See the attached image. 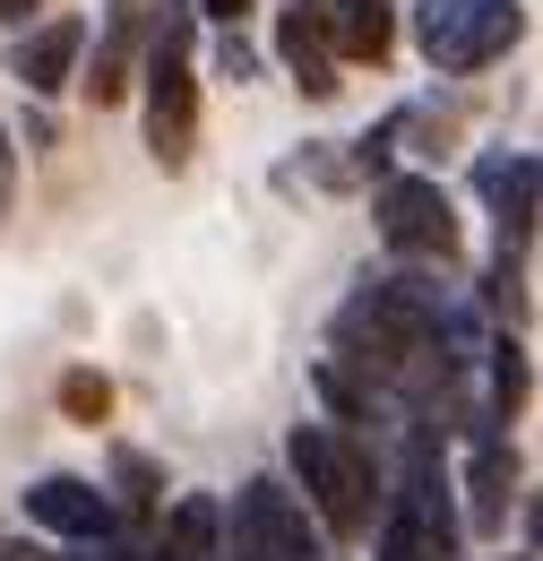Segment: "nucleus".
I'll return each instance as SVG.
<instances>
[{"label":"nucleus","instance_id":"18","mask_svg":"<svg viewBox=\"0 0 543 561\" xmlns=\"http://www.w3.org/2000/svg\"><path fill=\"white\" fill-rule=\"evenodd\" d=\"M207 18H216V26H233V18H242V9H251V0H199Z\"/></svg>","mask_w":543,"mask_h":561},{"label":"nucleus","instance_id":"7","mask_svg":"<svg viewBox=\"0 0 543 561\" xmlns=\"http://www.w3.org/2000/svg\"><path fill=\"white\" fill-rule=\"evenodd\" d=\"M147 26H155V9H147V0H113V9H104L95 61L78 70L86 104H122V95H130V78H138V53H147Z\"/></svg>","mask_w":543,"mask_h":561},{"label":"nucleus","instance_id":"16","mask_svg":"<svg viewBox=\"0 0 543 561\" xmlns=\"http://www.w3.org/2000/svg\"><path fill=\"white\" fill-rule=\"evenodd\" d=\"M9 199H18V147H9V130H0V216H9Z\"/></svg>","mask_w":543,"mask_h":561},{"label":"nucleus","instance_id":"11","mask_svg":"<svg viewBox=\"0 0 543 561\" xmlns=\"http://www.w3.org/2000/svg\"><path fill=\"white\" fill-rule=\"evenodd\" d=\"M276 53H285V70L293 87L311 95V104H328L345 78H337V53H328V35H320V9L311 0H285V18H276Z\"/></svg>","mask_w":543,"mask_h":561},{"label":"nucleus","instance_id":"3","mask_svg":"<svg viewBox=\"0 0 543 561\" xmlns=\"http://www.w3.org/2000/svg\"><path fill=\"white\" fill-rule=\"evenodd\" d=\"M371 561H458V510H449V467H440L431 423H406V467H397V484H380Z\"/></svg>","mask_w":543,"mask_h":561},{"label":"nucleus","instance_id":"6","mask_svg":"<svg viewBox=\"0 0 543 561\" xmlns=\"http://www.w3.org/2000/svg\"><path fill=\"white\" fill-rule=\"evenodd\" d=\"M26 518L44 527V536H61V545H104L122 518H113V492L86 484V476H35L26 484Z\"/></svg>","mask_w":543,"mask_h":561},{"label":"nucleus","instance_id":"19","mask_svg":"<svg viewBox=\"0 0 543 561\" xmlns=\"http://www.w3.org/2000/svg\"><path fill=\"white\" fill-rule=\"evenodd\" d=\"M26 9H35V0H0V26H26Z\"/></svg>","mask_w":543,"mask_h":561},{"label":"nucleus","instance_id":"21","mask_svg":"<svg viewBox=\"0 0 543 561\" xmlns=\"http://www.w3.org/2000/svg\"><path fill=\"white\" fill-rule=\"evenodd\" d=\"M509 561H535V553H509Z\"/></svg>","mask_w":543,"mask_h":561},{"label":"nucleus","instance_id":"1","mask_svg":"<svg viewBox=\"0 0 543 561\" xmlns=\"http://www.w3.org/2000/svg\"><path fill=\"white\" fill-rule=\"evenodd\" d=\"M285 484L320 518L328 545H362L371 510H380V467L362 458V440L345 423H293L285 432Z\"/></svg>","mask_w":543,"mask_h":561},{"label":"nucleus","instance_id":"9","mask_svg":"<svg viewBox=\"0 0 543 561\" xmlns=\"http://www.w3.org/2000/svg\"><path fill=\"white\" fill-rule=\"evenodd\" d=\"M78 53H86V26H78V18L18 26V87H26V95H61V87H78Z\"/></svg>","mask_w":543,"mask_h":561},{"label":"nucleus","instance_id":"13","mask_svg":"<svg viewBox=\"0 0 543 561\" xmlns=\"http://www.w3.org/2000/svg\"><path fill=\"white\" fill-rule=\"evenodd\" d=\"M104 492H122L113 518H155V510H164V467H155L147 449H113V484Z\"/></svg>","mask_w":543,"mask_h":561},{"label":"nucleus","instance_id":"8","mask_svg":"<svg viewBox=\"0 0 543 561\" xmlns=\"http://www.w3.org/2000/svg\"><path fill=\"white\" fill-rule=\"evenodd\" d=\"M320 9V35L337 61H389L397 53V0H311Z\"/></svg>","mask_w":543,"mask_h":561},{"label":"nucleus","instance_id":"4","mask_svg":"<svg viewBox=\"0 0 543 561\" xmlns=\"http://www.w3.org/2000/svg\"><path fill=\"white\" fill-rule=\"evenodd\" d=\"M414 35H423V61L440 78H475V70L518 53L527 0H423L414 9Z\"/></svg>","mask_w":543,"mask_h":561},{"label":"nucleus","instance_id":"15","mask_svg":"<svg viewBox=\"0 0 543 561\" xmlns=\"http://www.w3.org/2000/svg\"><path fill=\"white\" fill-rule=\"evenodd\" d=\"M216 70H224V78H233V87H242V78L259 70V53H251V44H242V35L224 26V44H216Z\"/></svg>","mask_w":543,"mask_h":561},{"label":"nucleus","instance_id":"5","mask_svg":"<svg viewBox=\"0 0 543 561\" xmlns=\"http://www.w3.org/2000/svg\"><path fill=\"white\" fill-rule=\"evenodd\" d=\"M371 216H380V242H389L397 260H431V268L458 260V199H449L431 173H380Z\"/></svg>","mask_w":543,"mask_h":561},{"label":"nucleus","instance_id":"20","mask_svg":"<svg viewBox=\"0 0 543 561\" xmlns=\"http://www.w3.org/2000/svg\"><path fill=\"white\" fill-rule=\"evenodd\" d=\"M0 561H44V553L35 545H0Z\"/></svg>","mask_w":543,"mask_h":561},{"label":"nucleus","instance_id":"12","mask_svg":"<svg viewBox=\"0 0 543 561\" xmlns=\"http://www.w3.org/2000/svg\"><path fill=\"white\" fill-rule=\"evenodd\" d=\"M164 518V545L147 561H224V501L216 492H182L173 510H155Z\"/></svg>","mask_w":543,"mask_h":561},{"label":"nucleus","instance_id":"10","mask_svg":"<svg viewBox=\"0 0 543 561\" xmlns=\"http://www.w3.org/2000/svg\"><path fill=\"white\" fill-rule=\"evenodd\" d=\"M518 484H527V467H518L509 432H500V440H475V458H466V527H475V536H500Z\"/></svg>","mask_w":543,"mask_h":561},{"label":"nucleus","instance_id":"2","mask_svg":"<svg viewBox=\"0 0 543 561\" xmlns=\"http://www.w3.org/2000/svg\"><path fill=\"white\" fill-rule=\"evenodd\" d=\"M138 78H147V156L164 173H182L199 156V26H190V0L155 9Z\"/></svg>","mask_w":543,"mask_h":561},{"label":"nucleus","instance_id":"17","mask_svg":"<svg viewBox=\"0 0 543 561\" xmlns=\"http://www.w3.org/2000/svg\"><path fill=\"white\" fill-rule=\"evenodd\" d=\"M86 561H147V553H138V545H122V527H113L104 545H86Z\"/></svg>","mask_w":543,"mask_h":561},{"label":"nucleus","instance_id":"14","mask_svg":"<svg viewBox=\"0 0 543 561\" xmlns=\"http://www.w3.org/2000/svg\"><path fill=\"white\" fill-rule=\"evenodd\" d=\"M61 415L69 423H104L113 415V380H104V371H69L61 380Z\"/></svg>","mask_w":543,"mask_h":561}]
</instances>
